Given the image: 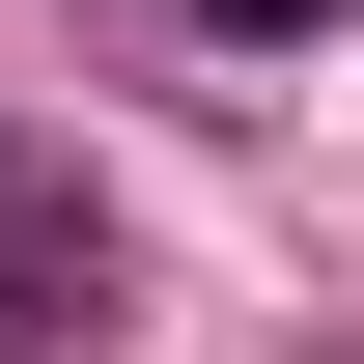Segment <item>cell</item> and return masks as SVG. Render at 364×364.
Wrapping results in <instances>:
<instances>
[{"instance_id": "7a4b0ae2", "label": "cell", "mask_w": 364, "mask_h": 364, "mask_svg": "<svg viewBox=\"0 0 364 364\" xmlns=\"http://www.w3.org/2000/svg\"><path fill=\"white\" fill-rule=\"evenodd\" d=\"M196 28H309V0H196Z\"/></svg>"}, {"instance_id": "6da1fadb", "label": "cell", "mask_w": 364, "mask_h": 364, "mask_svg": "<svg viewBox=\"0 0 364 364\" xmlns=\"http://www.w3.org/2000/svg\"><path fill=\"white\" fill-rule=\"evenodd\" d=\"M112 280V225H85V168H28V140H0V309H85Z\"/></svg>"}]
</instances>
